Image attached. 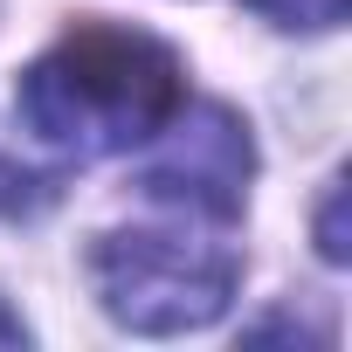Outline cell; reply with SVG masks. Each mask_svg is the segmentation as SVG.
<instances>
[{"label": "cell", "instance_id": "5b68a950", "mask_svg": "<svg viewBox=\"0 0 352 352\" xmlns=\"http://www.w3.org/2000/svg\"><path fill=\"white\" fill-rule=\"evenodd\" d=\"M318 249H324V263H345V180H331V194L318 208Z\"/></svg>", "mask_w": 352, "mask_h": 352}, {"label": "cell", "instance_id": "3957f363", "mask_svg": "<svg viewBox=\"0 0 352 352\" xmlns=\"http://www.w3.org/2000/svg\"><path fill=\"white\" fill-rule=\"evenodd\" d=\"M138 194L166 214H194V221H235L249 173H256V145L249 124L228 104H180L166 118V131L152 145H138Z\"/></svg>", "mask_w": 352, "mask_h": 352}, {"label": "cell", "instance_id": "8992f818", "mask_svg": "<svg viewBox=\"0 0 352 352\" xmlns=\"http://www.w3.org/2000/svg\"><path fill=\"white\" fill-rule=\"evenodd\" d=\"M0 345H28V324H21L8 304H0Z\"/></svg>", "mask_w": 352, "mask_h": 352}, {"label": "cell", "instance_id": "7a4b0ae2", "mask_svg": "<svg viewBox=\"0 0 352 352\" xmlns=\"http://www.w3.org/2000/svg\"><path fill=\"white\" fill-rule=\"evenodd\" d=\"M242 256L221 242V221L173 214L159 228H111L90 242V290L111 324L173 338L201 331L235 304Z\"/></svg>", "mask_w": 352, "mask_h": 352}, {"label": "cell", "instance_id": "6da1fadb", "mask_svg": "<svg viewBox=\"0 0 352 352\" xmlns=\"http://www.w3.org/2000/svg\"><path fill=\"white\" fill-rule=\"evenodd\" d=\"M180 104H187L180 56L138 28H76L49 56H35L14 90L21 131L76 166L152 145Z\"/></svg>", "mask_w": 352, "mask_h": 352}, {"label": "cell", "instance_id": "277c9868", "mask_svg": "<svg viewBox=\"0 0 352 352\" xmlns=\"http://www.w3.org/2000/svg\"><path fill=\"white\" fill-rule=\"evenodd\" d=\"M249 8L276 28H338L345 21V0H249Z\"/></svg>", "mask_w": 352, "mask_h": 352}]
</instances>
